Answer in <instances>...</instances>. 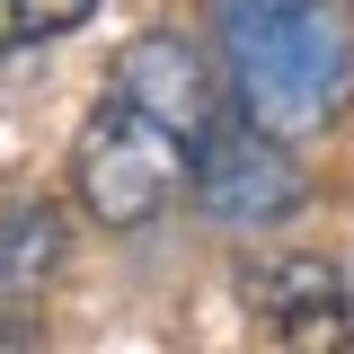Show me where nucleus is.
Listing matches in <instances>:
<instances>
[{
    "instance_id": "1",
    "label": "nucleus",
    "mask_w": 354,
    "mask_h": 354,
    "mask_svg": "<svg viewBox=\"0 0 354 354\" xmlns=\"http://www.w3.org/2000/svg\"><path fill=\"white\" fill-rule=\"evenodd\" d=\"M221 88L213 62L195 53L186 36L151 27L115 53V71L88 106L80 142H71V195H80L88 221L106 230H142V221L169 213V195L195 169V142L213 133Z\"/></svg>"
},
{
    "instance_id": "2",
    "label": "nucleus",
    "mask_w": 354,
    "mask_h": 354,
    "mask_svg": "<svg viewBox=\"0 0 354 354\" xmlns=\"http://www.w3.org/2000/svg\"><path fill=\"white\" fill-rule=\"evenodd\" d=\"M221 53L266 133H319L354 97V36L337 0H221Z\"/></svg>"
},
{
    "instance_id": "3",
    "label": "nucleus",
    "mask_w": 354,
    "mask_h": 354,
    "mask_svg": "<svg viewBox=\"0 0 354 354\" xmlns=\"http://www.w3.org/2000/svg\"><path fill=\"white\" fill-rule=\"evenodd\" d=\"M186 186H195V204L221 221V230H266V221L301 213V169H292V151H283V133H266L257 115L248 124H221L195 142V169H186Z\"/></svg>"
},
{
    "instance_id": "4",
    "label": "nucleus",
    "mask_w": 354,
    "mask_h": 354,
    "mask_svg": "<svg viewBox=\"0 0 354 354\" xmlns=\"http://www.w3.org/2000/svg\"><path fill=\"white\" fill-rule=\"evenodd\" d=\"M239 301H248V328L266 346H292V354H346L354 346V292L328 257L266 248V257L239 266Z\"/></svg>"
},
{
    "instance_id": "5",
    "label": "nucleus",
    "mask_w": 354,
    "mask_h": 354,
    "mask_svg": "<svg viewBox=\"0 0 354 354\" xmlns=\"http://www.w3.org/2000/svg\"><path fill=\"white\" fill-rule=\"evenodd\" d=\"M62 266V213H9L0 221V301H18V292H36L44 274Z\"/></svg>"
},
{
    "instance_id": "6",
    "label": "nucleus",
    "mask_w": 354,
    "mask_h": 354,
    "mask_svg": "<svg viewBox=\"0 0 354 354\" xmlns=\"http://www.w3.org/2000/svg\"><path fill=\"white\" fill-rule=\"evenodd\" d=\"M97 18V0H0V53H27V44H53L88 27Z\"/></svg>"
}]
</instances>
